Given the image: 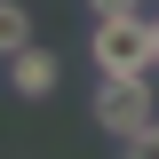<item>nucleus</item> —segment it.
<instances>
[{
  "instance_id": "obj_2",
  "label": "nucleus",
  "mask_w": 159,
  "mask_h": 159,
  "mask_svg": "<svg viewBox=\"0 0 159 159\" xmlns=\"http://www.w3.org/2000/svg\"><path fill=\"white\" fill-rule=\"evenodd\" d=\"M96 127L119 143H135L143 127H159V96H151V80H103V96H96Z\"/></svg>"
},
{
  "instance_id": "obj_1",
  "label": "nucleus",
  "mask_w": 159,
  "mask_h": 159,
  "mask_svg": "<svg viewBox=\"0 0 159 159\" xmlns=\"http://www.w3.org/2000/svg\"><path fill=\"white\" fill-rule=\"evenodd\" d=\"M88 56L103 80H151V16H103Z\"/></svg>"
},
{
  "instance_id": "obj_5",
  "label": "nucleus",
  "mask_w": 159,
  "mask_h": 159,
  "mask_svg": "<svg viewBox=\"0 0 159 159\" xmlns=\"http://www.w3.org/2000/svg\"><path fill=\"white\" fill-rule=\"evenodd\" d=\"M119 159H159V127H143L135 143H119Z\"/></svg>"
},
{
  "instance_id": "obj_7",
  "label": "nucleus",
  "mask_w": 159,
  "mask_h": 159,
  "mask_svg": "<svg viewBox=\"0 0 159 159\" xmlns=\"http://www.w3.org/2000/svg\"><path fill=\"white\" fill-rule=\"evenodd\" d=\"M151 72H159V16H151Z\"/></svg>"
},
{
  "instance_id": "obj_6",
  "label": "nucleus",
  "mask_w": 159,
  "mask_h": 159,
  "mask_svg": "<svg viewBox=\"0 0 159 159\" xmlns=\"http://www.w3.org/2000/svg\"><path fill=\"white\" fill-rule=\"evenodd\" d=\"M88 8H96V24L103 16H143V0H88Z\"/></svg>"
},
{
  "instance_id": "obj_3",
  "label": "nucleus",
  "mask_w": 159,
  "mask_h": 159,
  "mask_svg": "<svg viewBox=\"0 0 159 159\" xmlns=\"http://www.w3.org/2000/svg\"><path fill=\"white\" fill-rule=\"evenodd\" d=\"M56 80H64V56H56V48H24V56H8V88H16L24 103L56 96Z\"/></svg>"
},
{
  "instance_id": "obj_4",
  "label": "nucleus",
  "mask_w": 159,
  "mask_h": 159,
  "mask_svg": "<svg viewBox=\"0 0 159 159\" xmlns=\"http://www.w3.org/2000/svg\"><path fill=\"white\" fill-rule=\"evenodd\" d=\"M24 48H32V16L16 0H0V56H24Z\"/></svg>"
}]
</instances>
